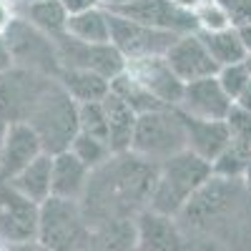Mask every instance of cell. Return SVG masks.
<instances>
[{
    "label": "cell",
    "mask_w": 251,
    "mask_h": 251,
    "mask_svg": "<svg viewBox=\"0 0 251 251\" xmlns=\"http://www.w3.org/2000/svg\"><path fill=\"white\" fill-rule=\"evenodd\" d=\"M239 33H241V38H244V46H246L249 55H251V25H249V28H241Z\"/></svg>",
    "instance_id": "41"
},
{
    "label": "cell",
    "mask_w": 251,
    "mask_h": 251,
    "mask_svg": "<svg viewBox=\"0 0 251 251\" xmlns=\"http://www.w3.org/2000/svg\"><path fill=\"white\" fill-rule=\"evenodd\" d=\"M20 5H30V3H40V0H18Z\"/></svg>",
    "instance_id": "44"
},
{
    "label": "cell",
    "mask_w": 251,
    "mask_h": 251,
    "mask_svg": "<svg viewBox=\"0 0 251 251\" xmlns=\"http://www.w3.org/2000/svg\"><path fill=\"white\" fill-rule=\"evenodd\" d=\"M166 60H169V66L174 68V73L183 83H191V80L219 73V63L214 60L211 50L206 48L199 30L178 35L174 40V46L166 50Z\"/></svg>",
    "instance_id": "14"
},
{
    "label": "cell",
    "mask_w": 251,
    "mask_h": 251,
    "mask_svg": "<svg viewBox=\"0 0 251 251\" xmlns=\"http://www.w3.org/2000/svg\"><path fill=\"white\" fill-rule=\"evenodd\" d=\"M219 3L226 10L231 28L241 30L251 25V0H219Z\"/></svg>",
    "instance_id": "34"
},
{
    "label": "cell",
    "mask_w": 251,
    "mask_h": 251,
    "mask_svg": "<svg viewBox=\"0 0 251 251\" xmlns=\"http://www.w3.org/2000/svg\"><path fill=\"white\" fill-rule=\"evenodd\" d=\"M126 3H131V0H100V5L108 8V10H116V8H121V5H126Z\"/></svg>",
    "instance_id": "40"
},
{
    "label": "cell",
    "mask_w": 251,
    "mask_h": 251,
    "mask_svg": "<svg viewBox=\"0 0 251 251\" xmlns=\"http://www.w3.org/2000/svg\"><path fill=\"white\" fill-rule=\"evenodd\" d=\"M40 203L25 199L5 181L0 186V239L13 244H25L38 239Z\"/></svg>",
    "instance_id": "11"
},
{
    "label": "cell",
    "mask_w": 251,
    "mask_h": 251,
    "mask_svg": "<svg viewBox=\"0 0 251 251\" xmlns=\"http://www.w3.org/2000/svg\"><path fill=\"white\" fill-rule=\"evenodd\" d=\"M68 151H73L91 171L98 169V166H103L106 161H111V156H113V151H111V146H108L106 138H98V136L83 133V131H78V136L73 138Z\"/></svg>",
    "instance_id": "29"
},
{
    "label": "cell",
    "mask_w": 251,
    "mask_h": 251,
    "mask_svg": "<svg viewBox=\"0 0 251 251\" xmlns=\"http://www.w3.org/2000/svg\"><path fill=\"white\" fill-rule=\"evenodd\" d=\"M111 91H113L118 98H123L126 103H128V106H131L138 116H141V113H149V111L166 108L163 103H161L149 88H143L128 71H123L121 75H116V78L111 80Z\"/></svg>",
    "instance_id": "27"
},
{
    "label": "cell",
    "mask_w": 251,
    "mask_h": 251,
    "mask_svg": "<svg viewBox=\"0 0 251 251\" xmlns=\"http://www.w3.org/2000/svg\"><path fill=\"white\" fill-rule=\"evenodd\" d=\"M78 123H80L83 133H91V136H98V138L108 141V121H106L103 100L78 103Z\"/></svg>",
    "instance_id": "30"
},
{
    "label": "cell",
    "mask_w": 251,
    "mask_h": 251,
    "mask_svg": "<svg viewBox=\"0 0 251 251\" xmlns=\"http://www.w3.org/2000/svg\"><path fill=\"white\" fill-rule=\"evenodd\" d=\"M63 8L68 10V15H75V13H83V10H91V8H98L100 0H60Z\"/></svg>",
    "instance_id": "35"
},
{
    "label": "cell",
    "mask_w": 251,
    "mask_h": 251,
    "mask_svg": "<svg viewBox=\"0 0 251 251\" xmlns=\"http://www.w3.org/2000/svg\"><path fill=\"white\" fill-rule=\"evenodd\" d=\"M136 251H183L176 219L143 208L136 216Z\"/></svg>",
    "instance_id": "17"
},
{
    "label": "cell",
    "mask_w": 251,
    "mask_h": 251,
    "mask_svg": "<svg viewBox=\"0 0 251 251\" xmlns=\"http://www.w3.org/2000/svg\"><path fill=\"white\" fill-rule=\"evenodd\" d=\"M15 10H18V15H23L30 25L48 33L50 38H58V35L66 33L68 18H71L60 0H40V3H30V5H20L18 3Z\"/></svg>",
    "instance_id": "24"
},
{
    "label": "cell",
    "mask_w": 251,
    "mask_h": 251,
    "mask_svg": "<svg viewBox=\"0 0 251 251\" xmlns=\"http://www.w3.org/2000/svg\"><path fill=\"white\" fill-rule=\"evenodd\" d=\"M10 66H13V58H10L8 43H5V38L0 35V73H5V71H8Z\"/></svg>",
    "instance_id": "37"
},
{
    "label": "cell",
    "mask_w": 251,
    "mask_h": 251,
    "mask_svg": "<svg viewBox=\"0 0 251 251\" xmlns=\"http://www.w3.org/2000/svg\"><path fill=\"white\" fill-rule=\"evenodd\" d=\"M181 111V108H178ZM183 126H186V149L201 156L203 161L214 163L216 156L228 146V128H226V121H206V118H194V116H186L181 111Z\"/></svg>",
    "instance_id": "18"
},
{
    "label": "cell",
    "mask_w": 251,
    "mask_h": 251,
    "mask_svg": "<svg viewBox=\"0 0 251 251\" xmlns=\"http://www.w3.org/2000/svg\"><path fill=\"white\" fill-rule=\"evenodd\" d=\"M55 40V48L60 55L63 68H83L93 71L103 78L113 80L126 71V58L116 50L113 43H83V40L63 33Z\"/></svg>",
    "instance_id": "9"
},
{
    "label": "cell",
    "mask_w": 251,
    "mask_h": 251,
    "mask_svg": "<svg viewBox=\"0 0 251 251\" xmlns=\"http://www.w3.org/2000/svg\"><path fill=\"white\" fill-rule=\"evenodd\" d=\"M234 106H239V108H244V111L251 113V80H249V86L234 98Z\"/></svg>",
    "instance_id": "38"
},
{
    "label": "cell",
    "mask_w": 251,
    "mask_h": 251,
    "mask_svg": "<svg viewBox=\"0 0 251 251\" xmlns=\"http://www.w3.org/2000/svg\"><path fill=\"white\" fill-rule=\"evenodd\" d=\"M178 108L186 116L206 118V121H226L228 111L234 108V100L226 96L216 75L199 78L183 86V96Z\"/></svg>",
    "instance_id": "15"
},
{
    "label": "cell",
    "mask_w": 251,
    "mask_h": 251,
    "mask_svg": "<svg viewBox=\"0 0 251 251\" xmlns=\"http://www.w3.org/2000/svg\"><path fill=\"white\" fill-rule=\"evenodd\" d=\"M8 183L35 203L48 201L53 196V156L40 153L35 161H30L25 169L18 176H13Z\"/></svg>",
    "instance_id": "21"
},
{
    "label": "cell",
    "mask_w": 251,
    "mask_h": 251,
    "mask_svg": "<svg viewBox=\"0 0 251 251\" xmlns=\"http://www.w3.org/2000/svg\"><path fill=\"white\" fill-rule=\"evenodd\" d=\"M10 58H13V66H23L38 73H46L50 78H58L63 71V63L55 48V40L38 30L35 25H30L23 15H15L10 20V25L3 33Z\"/></svg>",
    "instance_id": "6"
},
{
    "label": "cell",
    "mask_w": 251,
    "mask_h": 251,
    "mask_svg": "<svg viewBox=\"0 0 251 251\" xmlns=\"http://www.w3.org/2000/svg\"><path fill=\"white\" fill-rule=\"evenodd\" d=\"M91 251H136V219H116L93 226Z\"/></svg>",
    "instance_id": "25"
},
{
    "label": "cell",
    "mask_w": 251,
    "mask_h": 251,
    "mask_svg": "<svg viewBox=\"0 0 251 251\" xmlns=\"http://www.w3.org/2000/svg\"><path fill=\"white\" fill-rule=\"evenodd\" d=\"M241 188H244V181L211 176L191 199H188V203L183 206L178 219L186 221L188 226H194V228L208 226L219 216H224L228 208L234 206V201H239Z\"/></svg>",
    "instance_id": "10"
},
{
    "label": "cell",
    "mask_w": 251,
    "mask_h": 251,
    "mask_svg": "<svg viewBox=\"0 0 251 251\" xmlns=\"http://www.w3.org/2000/svg\"><path fill=\"white\" fill-rule=\"evenodd\" d=\"M226 128H228V138L231 143H239V146H246L251 149V113L234 106L226 116Z\"/></svg>",
    "instance_id": "33"
},
{
    "label": "cell",
    "mask_w": 251,
    "mask_h": 251,
    "mask_svg": "<svg viewBox=\"0 0 251 251\" xmlns=\"http://www.w3.org/2000/svg\"><path fill=\"white\" fill-rule=\"evenodd\" d=\"M206 48L211 50L214 60L221 66H231V63H244L249 58V50L244 46V38L236 28H226L216 33H201Z\"/></svg>",
    "instance_id": "26"
},
{
    "label": "cell",
    "mask_w": 251,
    "mask_h": 251,
    "mask_svg": "<svg viewBox=\"0 0 251 251\" xmlns=\"http://www.w3.org/2000/svg\"><path fill=\"white\" fill-rule=\"evenodd\" d=\"M113 13H121L131 20H138L143 25H151L174 35L199 30L196 15L191 10L181 8L176 0H131V3L116 8Z\"/></svg>",
    "instance_id": "12"
},
{
    "label": "cell",
    "mask_w": 251,
    "mask_h": 251,
    "mask_svg": "<svg viewBox=\"0 0 251 251\" xmlns=\"http://www.w3.org/2000/svg\"><path fill=\"white\" fill-rule=\"evenodd\" d=\"M249 166H251V149L228 141V146L211 163V171H214V176H221V178L244 181V174L249 171Z\"/></svg>",
    "instance_id": "28"
},
{
    "label": "cell",
    "mask_w": 251,
    "mask_h": 251,
    "mask_svg": "<svg viewBox=\"0 0 251 251\" xmlns=\"http://www.w3.org/2000/svg\"><path fill=\"white\" fill-rule=\"evenodd\" d=\"M246 66H249V71H251V55L246 58Z\"/></svg>",
    "instance_id": "45"
},
{
    "label": "cell",
    "mask_w": 251,
    "mask_h": 251,
    "mask_svg": "<svg viewBox=\"0 0 251 251\" xmlns=\"http://www.w3.org/2000/svg\"><path fill=\"white\" fill-rule=\"evenodd\" d=\"M55 78L23 66H10L0 73V118L8 123H28L30 113L48 93Z\"/></svg>",
    "instance_id": "7"
},
{
    "label": "cell",
    "mask_w": 251,
    "mask_h": 251,
    "mask_svg": "<svg viewBox=\"0 0 251 251\" xmlns=\"http://www.w3.org/2000/svg\"><path fill=\"white\" fill-rule=\"evenodd\" d=\"M219 83H221V88L226 91L228 98H236L246 86H249V80H251V71L246 66V60L244 63H231V66H221L219 73H216Z\"/></svg>",
    "instance_id": "32"
},
{
    "label": "cell",
    "mask_w": 251,
    "mask_h": 251,
    "mask_svg": "<svg viewBox=\"0 0 251 251\" xmlns=\"http://www.w3.org/2000/svg\"><path fill=\"white\" fill-rule=\"evenodd\" d=\"M211 176H214L211 163L203 161L196 153H191L188 149L171 158H166L163 163H158V176H156V186H153L149 208L163 214V216L178 219V214L183 211L188 199Z\"/></svg>",
    "instance_id": "2"
},
{
    "label": "cell",
    "mask_w": 251,
    "mask_h": 251,
    "mask_svg": "<svg viewBox=\"0 0 251 251\" xmlns=\"http://www.w3.org/2000/svg\"><path fill=\"white\" fill-rule=\"evenodd\" d=\"M43 151L38 133L30 128V123H8L5 141L0 149V176L3 181H10L25 169L30 161H35Z\"/></svg>",
    "instance_id": "16"
},
{
    "label": "cell",
    "mask_w": 251,
    "mask_h": 251,
    "mask_svg": "<svg viewBox=\"0 0 251 251\" xmlns=\"http://www.w3.org/2000/svg\"><path fill=\"white\" fill-rule=\"evenodd\" d=\"M68 35L83 40V43H111V13L108 8H91L68 18Z\"/></svg>",
    "instance_id": "23"
},
{
    "label": "cell",
    "mask_w": 251,
    "mask_h": 251,
    "mask_svg": "<svg viewBox=\"0 0 251 251\" xmlns=\"http://www.w3.org/2000/svg\"><path fill=\"white\" fill-rule=\"evenodd\" d=\"M15 5H18V3H10V0H0V35L5 33V28L10 25V20L18 15Z\"/></svg>",
    "instance_id": "36"
},
{
    "label": "cell",
    "mask_w": 251,
    "mask_h": 251,
    "mask_svg": "<svg viewBox=\"0 0 251 251\" xmlns=\"http://www.w3.org/2000/svg\"><path fill=\"white\" fill-rule=\"evenodd\" d=\"M93 228L80 208V201L50 196L40 203L38 241L53 251H91Z\"/></svg>",
    "instance_id": "4"
},
{
    "label": "cell",
    "mask_w": 251,
    "mask_h": 251,
    "mask_svg": "<svg viewBox=\"0 0 251 251\" xmlns=\"http://www.w3.org/2000/svg\"><path fill=\"white\" fill-rule=\"evenodd\" d=\"M111 13V43L126 60L149 58V55H166L178 35L166 33L151 25H143L138 20H131L121 13Z\"/></svg>",
    "instance_id": "8"
},
{
    "label": "cell",
    "mask_w": 251,
    "mask_h": 251,
    "mask_svg": "<svg viewBox=\"0 0 251 251\" xmlns=\"http://www.w3.org/2000/svg\"><path fill=\"white\" fill-rule=\"evenodd\" d=\"M126 71H128L143 88H149L163 106L178 108L186 83L174 73L166 55H149V58L126 60Z\"/></svg>",
    "instance_id": "13"
},
{
    "label": "cell",
    "mask_w": 251,
    "mask_h": 251,
    "mask_svg": "<svg viewBox=\"0 0 251 251\" xmlns=\"http://www.w3.org/2000/svg\"><path fill=\"white\" fill-rule=\"evenodd\" d=\"M103 108H106V121H108V146H111V151L113 153L131 151V141H133L138 113L123 98H118L113 91L103 98Z\"/></svg>",
    "instance_id": "20"
},
{
    "label": "cell",
    "mask_w": 251,
    "mask_h": 251,
    "mask_svg": "<svg viewBox=\"0 0 251 251\" xmlns=\"http://www.w3.org/2000/svg\"><path fill=\"white\" fill-rule=\"evenodd\" d=\"M158 176V163L126 151L113 153L111 161L91 171V181L80 199L91 228L116 219H136L149 208L153 186Z\"/></svg>",
    "instance_id": "1"
},
{
    "label": "cell",
    "mask_w": 251,
    "mask_h": 251,
    "mask_svg": "<svg viewBox=\"0 0 251 251\" xmlns=\"http://www.w3.org/2000/svg\"><path fill=\"white\" fill-rule=\"evenodd\" d=\"M196 23H199V33H216V30H226L231 28L228 15L221 8L219 0H203V3L194 10Z\"/></svg>",
    "instance_id": "31"
},
{
    "label": "cell",
    "mask_w": 251,
    "mask_h": 251,
    "mask_svg": "<svg viewBox=\"0 0 251 251\" xmlns=\"http://www.w3.org/2000/svg\"><path fill=\"white\" fill-rule=\"evenodd\" d=\"M131 151L146 161L163 163L181 151H186V126L178 108H158L141 113L131 141Z\"/></svg>",
    "instance_id": "5"
},
{
    "label": "cell",
    "mask_w": 251,
    "mask_h": 251,
    "mask_svg": "<svg viewBox=\"0 0 251 251\" xmlns=\"http://www.w3.org/2000/svg\"><path fill=\"white\" fill-rule=\"evenodd\" d=\"M55 80L78 103L103 100L111 93V80L108 78H103V75H98L93 71H83V68H63Z\"/></svg>",
    "instance_id": "22"
},
{
    "label": "cell",
    "mask_w": 251,
    "mask_h": 251,
    "mask_svg": "<svg viewBox=\"0 0 251 251\" xmlns=\"http://www.w3.org/2000/svg\"><path fill=\"white\" fill-rule=\"evenodd\" d=\"M30 128L38 133L43 151L55 156L71 149L73 138L80 131L78 123V100L71 98V93L55 80L48 88V93L40 98L35 111L28 118Z\"/></svg>",
    "instance_id": "3"
},
{
    "label": "cell",
    "mask_w": 251,
    "mask_h": 251,
    "mask_svg": "<svg viewBox=\"0 0 251 251\" xmlns=\"http://www.w3.org/2000/svg\"><path fill=\"white\" fill-rule=\"evenodd\" d=\"M91 181V169L73 151L53 156V196L80 201Z\"/></svg>",
    "instance_id": "19"
},
{
    "label": "cell",
    "mask_w": 251,
    "mask_h": 251,
    "mask_svg": "<svg viewBox=\"0 0 251 251\" xmlns=\"http://www.w3.org/2000/svg\"><path fill=\"white\" fill-rule=\"evenodd\" d=\"M244 186H246L249 191H251V166H249V171L244 174Z\"/></svg>",
    "instance_id": "43"
},
{
    "label": "cell",
    "mask_w": 251,
    "mask_h": 251,
    "mask_svg": "<svg viewBox=\"0 0 251 251\" xmlns=\"http://www.w3.org/2000/svg\"><path fill=\"white\" fill-rule=\"evenodd\" d=\"M5 131H8V121L0 118V149H3V141H5Z\"/></svg>",
    "instance_id": "42"
},
{
    "label": "cell",
    "mask_w": 251,
    "mask_h": 251,
    "mask_svg": "<svg viewBox=\"0 0 251 251\" xmlns=\"http://www.w3.org/2000/svg\"><path fill=\"white\" fill-rule=\"evenodd\" d=\"M10 3H18V0H10Z\"/></svg>",
    "instance_id": "46"
},
{
    "label": "cell",
    "mask_w": 251,
    "mask_h": 251,
    "mask_svg": "<svg viewBox=\"0 0 251 251\" xmlns=\"http://www.w3.org/2000/svg\"><path fill=\"white\" fill-rule=\"evenodd\" d=\"M10 251H53V249H48V246H43L38 239L35 241H25V244H13L10 246Z\"/></svg>",
    "instance_id": "39"
}]
</instances>
